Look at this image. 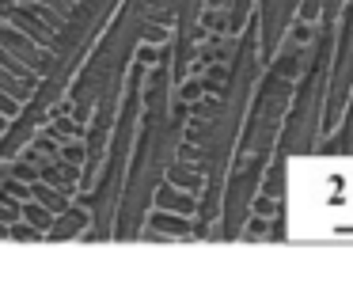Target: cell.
Instances as JSON below:
<instances>
[{
	"label": "cell",
	"mask_w": 353,
	"mask_h": 281,
	"mask_svg": "<svg viewBox=\"0 0 353 281\" xmlns=\"http://www.w3.org/2000/svg\"><path fill=\"white\" fill-rule=\"evenodd\" d=\"M4 118H8V114H0V129H4Z\"/></svg>",
	"instance_id": "16"
},
{
	"label": "cell",
	"mask_w": 353,
	"mask_h": 281,
	"mask_svg": "<svg viewBox=\"0 0 353 281\" xmlns=\"http://www.w3.org/2000/svg\"><path fill=\"white\" fill-rule=\"evenodd\" d=\"M160 202L168 205V209H190V202H186V197H179L175 190H163V194H160Z\"/></svg>",
	"instance_id": "9"
},
{
	"label": "cell",
	"mask_w": 353,
	"mask_h": 281,
	"mask_svg": "<svg viewBox=\"0 0 353 281\" xmlns=\"http://www.w3.org/2000/svg\"><path fill=\"white\" fill-rule=\"evenodd\" d=\"M4 190H8V194L16 197V202H27V194H31V190H27V186H23V182H19V179L4 182Z\"/></svg>",
	"instance_id": "10"
},
{
	"label": "cell",
	"mask_w": 353,
	"mask_h": 281,
	"mask_svg": "<svg viewBox=\"0 0 353 281\" xmlns=\"http://www.w3.org/2000/svg\"><path fill=\"white\" fill-rule=\"evenodd\" d=\"M39 4H50V8H61V0H39Z\"/></svg>",
	"instance_id": "14"
},
{
	"label": "cell",
	"mask_w": 353,
	"mask_h": 281,
	"mask_svg": "<svg viewBox=\"0 0 353 281\" xmlns=\"http://www.w3.org/2000/svg\"><path fill=\"white\" fill-rule=\"evenodd\" d=\"M50 137H57V141H65V137H80V126H77V122H69V118H61V114H57L54 133H50Z\"/></svg>",
	"instance_id": "4"
},
{
	"label": "cell",
	"mask_w": 353,
	"mask_h": 281,
	"mask_svg": "<svg viewBox=\"0 0 353 281\" xmlns=\"http://www.w3.org/2000/svg\"><path fill=\"white\" fill-rule=\"evenodd\" d=\"M61 156H65V159H69V164H72V167H77V164H80V159H84V148H80V144H69V148H65V152H61Z\"/></svg>",
	"instance_id": "12"
},
{
	"label": "cell",
	"mask_w": 353,
	"mask_h": 281,
	"mask_svg": "<svg viewBox=\"0 0 353 281\" xmlns=\"http://www.w3.org/2000/svg\"><path fill=\"white\" fill-rule=\"evenodd\" d=\"M0 91H4V95H23V88H19L12 76H4V68H0Z\"/></svg>",
	"instance_id": "11"
},
{
	"label": "cell",
	"mask_w": 353,
	"mask_h": 281,
	"mask_svg": "<svg viewBox=\"0 0 353 281\" xmlns=\"http://www.w3.org/2000/svg\"><path fill=\"white\" fill-rule=\"evenodd\" d=\"M0 68H8L12 76H19V80H27V76H23V65H19L16 57H12V53H8V46H4V42H0Z\"/></svg>",
	"instance_id": "5"
},
{
	"label": "cell",
	"mask_w": 353,
	"mask_h": 281,
	"mask_svg": "<svg viewBox=\"0 0 353 281\" xmlns=\"http://www.w3.org/2000/svg\"><path fill=\"white\" fill-rule=\"evenodd\" d=\"M12 179H19V182H34L39 175H34V167L27 164V159H19V164L12 167Z\"/></svg>",
	"instance_id": "8"
},
{
	"label": "cell",
	"mask_w": 353,
	"mask_h": 281,
	"mask_svg": "<svg viewBox=\"0 0 353 281\" xmlns=\"http://www.w3.org/2000/svg\"><path fill=\"white\" fill-rule=\"evenodd\" d=\"M152 228L171 232V235H183V232H186V224H183V220H175V217H152Z\"/></svg>",
	"instance_id": "7"
},
{
	"label": "cell",
	"mask_w": 353,
	"mask_h": 281,
	"mask_svg": "<svg viewBox=\"0 0 353 281\" xmlns=\"http://www.w3.org/2000/svg\"><path fill=\"white\" fill-rule=\"evenodd\" d=\"M19 110V106H16V99H12V95H4V91H0V114H8V118H12V114H16Z\"/></svg>",
	"instance_id": "13"
},
{
	"label": "cell",
	"mask_w": 353,
	"mask_h": 281,
	"mask_svg": "<svg viewBox=\"0 0 353 281\" xmlns=\"http://www.w3.org/2000/svg\"><path fill=\"white\" fill-rule=\"evenodd\" d=\"M23 220H27V224H34L39 232H46V228L54 224V213H50L46 205H39V202H27L23 205Z\"/></svg>",
	"instance_id": "2"
},
{
	"label": "cell",
	"mask_w": 353,
	"mask_h": 281,
	"mask_svg": "<svg viewBox=\"0 0 353 281\" xmlns=\"http://www.w3.org/2000/svg\"><path fill=\"white\" fill-rule=\"evenodd\" d=\"M0 42L8 46V50L23 53V57H31V42H27L23 35H16V30H8V27H0Z\"/></svg>",
	"instance_id": "3"
},
{
	"label": "cell",
	"mask_w": 353,
	"mask_h": 281,
	"mask_svg": "<svg viewBox=\"0 0 353 281\" xmlns=\"http://www.w3.org/2000/svg\"><path fill=\"white\" fill-rule=\"evenodd\" d=\"M4 235H8V228H4V224H0V240H4Z\"/></svg>",
	"instance_id": "15"
},
{
	"label": "cell",
	"mask_w": 353,
	"mask_h": 281,
	"mask_svg": "<svg viewBox=\"0 0 353 281\" xmlns=\"http://www.w3.org/2000/svg\"><path fill=\"white\" fill-rule=\"evenodd\" d=\"M31 194H34V202H39V205H46L50 213H61V209H65L61 190H57V186H50V182H42V179H34V182H31Z\"/></svg>",
	"instance_id": "1"
},
{
	"label": "cell",
	"mask_w": 353,
	"mask_h": 281,
	"mask_svg": "<svg viewBox=\"0 0 353 281\" xmlns=\"http://www.w3.org/2000/svg\"><path fill=\"white\" fill-rule=\"evenodd\" d=\"M19 217H23V205H19L16 197H12V202H0V224H4V220H8V224H16Z\"/></svg>",
	"instance_id": "6"
}]
</instances>
